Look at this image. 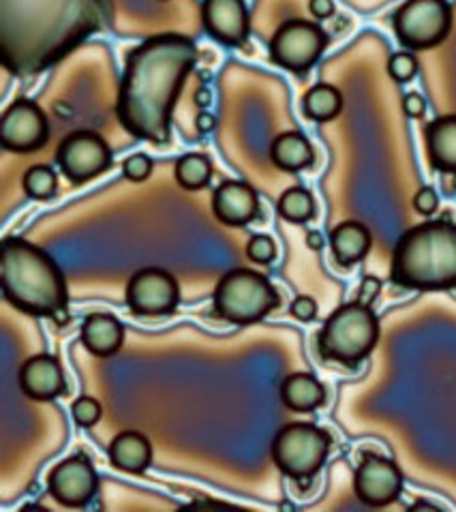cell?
<instances>
[{"mask_svg":"<svg viewBox=\"0 0 456 512\" xmlns=\"http://www.w3.org/2000/svg\"><path fill=\"white\" fill-rule=\"evenodd\" d=\"M195 63L197 48L185 35L148 37L129 52L116 101L127 133L155 146L170 142L176 101Z\"/></svg>","mask_w":456,"mask_h":512,"instance_id":"obj_1","label":"cell"},{"mask_svg":"<svg viewBox=\"0 0 456 512\" xmlns=\"http://www.w3.org/2000/svg\"><path fill=\"white\" fill-rule=\"evenodd\" d=\"M424 138L431 168L442 174H456V114L435 118L424 131Z\"/></svg>","mask_w":456,"mask_h":512,"instance_id":"obj_18","label":"cell"},{"mask_svg":"<svg viewBox=\"0 0 456 512\" xmlns=\"http://www.w3.org/2000/svg\"><path fill=\"white\" fill-rule=\"evenodd\" d=\"M302 110L315 123H330L343 110V95L330 84H315L302 97Z\"/></svg>","mask_w":456,"mask_h":512,"instance_id":"obj_23","label":"cell"},{"mask_svg":"<svg viewBox=\"0 0 456 512\" xmlns=\"http://www.w3.org/2000/svg\"><path fill=\"white\" fill-rule=\"evenodd\" d=\"M82 343L99 358L114 356L125 343V326L110 313H90L82 324Z\"/></svg>","mask_w":456,"mask_h":512,"instance_id":"obj_17","label":"cell"},{"mask_svg":"<svg viewBox=\"0 0 456 512\" xmlns=\"http://www.w3.org/2000/svg\"><path fill=\"white\" fill-rule=\"evenodd\" d=\"M401 105H403L405 116L412 118V120H418V118L427 114V101H424V97L420 93H407L403 97Z\"/></svg>","mask_w":456,"mask_h":512,"instance_id":"obj_34","label":"cell"},{"mask_svg":"<svg viewBox=\"0 0 456 512\" xmlns=\"http://www.w3.org/2000/svg\"><path fill=\"white\" fill-rule=\"evenodd\" d=\"M281 305L275 285L249 268H236L223 275L212 294V307L221 320L249 326L262 322Z\"/></svg>","mask_w":456,"mask_h":512,"instance_id":"obj_5","label":"cell"},{"mask_svg":"<svg viewBox=\"0 0 456 512\" xmlns=\"http://www.w3.org/2000/svg\"><path fill=\"white\" fill-rule=\"evenodd\" d=\"M50 495L67 508H82L93 502L99 491V476L88 457L75 455L54 465L48 476Z\"/></svg>","mask_w":456,"mask_h":512,"instance_id":"obj_13","label":"cell"},{"mask_svg":"<svg viewBox=\"0 0 456 512\" xmlns=\"http://www.w3.org/2000/svg\"><path fill=\"white\" fill-rule=\"evenodd\" d=\"M277 210L285 221L302 225V223H309L315 217V200L307 189L294 187V189L283 191Z\"/></svg>","mask_w":456,"mask_h":512,"instance_id":"obj_25","label":"cell"},{"mask_svg":"<svg viewBox=\"0 0 456 512\" xmlns=\"http://www.w3.org/2000/svg\"><path fill=\"white\" fill-rule=\"evenodd\" d=\"M180 303V288L172 273L163 268H144L127 283V305L142 318L172 315Z\"/></svg>","mask_w":456,"mask_h":512,"instance_id":"obj_10","label":"cell"},{"mask_svg":"<svg viewBox=\"0 0 456 512\" xmlns=\"http://www.w3.org/2000/svg\"><path fill=\"white\" fill-rule=\"evenodd\" d=\"M22 187L28 198L50 200L58 187L56 172L50 168V165H33V168H28V172L24 174Z\"/></svg>","mask_w":456,"mask_h":512,"instance_id":"obj_26","label":"cell"},{"mask_svg":"<svg viewBox=\"0 0 456 512\" xmlns=\"http://www.w3.org/2000/svg\"><path fill=\"white\" fill-rule=\"evenodd\" d=\"M390 279L403 290L456 288V223L437 219L407 230L392 253Z\"/></svg>","mask_w":456,"mask_h":512,"instance_id":"obj_3","label":"cell"},{"mask_svg":"<svg viewBox=\"0 0 456 512\" xmlns=\"http://www.w3.org/2000/svg\"><path fill=\"white\" fill-rule=\"evenodd\" d=\"M379 292H382V281H379V279L373 277V275H367V277L362 279V283H360L358 300H360V303H364V305H371V307H373V303L377 300Z\"/></svg>","mask_w":456,"mask_h":512,"instance_id":"obj_33","label":"cell"},{"mask_svg":"<svg viewBox=\"0 0 456 512\" xmlns=\"http://www.w3.org/2000/svg\"><path fill=\"white\" fill-rule=\"evenodd\" d=\"M330 433L313 423H290L272 440L270 455L281 474L296 483H311L330 455Z\"/></svg>","mask_w":456,"mask_h":512,"instance_id":"obj_6","label":"cell"},{"mask_svg":"<svg viewBox=\"0 0 456 512\" xmlns=\"http://www.w3.org/2000/svg\"><path fill=\"white\" fill-rule=\"evenodd\" d=\"M48 116L30 99H15L0 118V142L13 153H35L48 144Z\"/></svg>","mask_w":456,"mask_h":512,"instance_id":"obj_12","label":"cell"},{"mask_svg":"<svg viewBox=\"0 0 456 512\" xmlns=\"http://www.w3.org/2000/svg\"><path fill=\"white\" fill-rule=\"evenodd\" d=\"M0 281L7 303L18 311L35 318H52L56 326L71 322L67 279L48 251L18 236L5 238Z\"/></svg>","mask_w":456,"mask_h":512,"instance_id":"obj_2","label":"cell"},{"mask_svg":"<svg viewBox=\"0 0 456 512\" xmlns=\"http://www.w3.org/2000/svg\"><path fill=\"white\" fill-rule=\"evenodd\" d=\"M101 414H103V408L95 397H80L71 405V416L75 420V425H80L84 429L95 427L101 420Z\"/></svg>","mask_w":456,"mask_h":512,"instance_id":"obj_28","label":"cell"},{"mask_svg":"<svg viewBox=\"0 0 456 512\" xmlns=\"http://www.w3.org/2000/svg\"><path fill=\"white\" fill-rule=\"evenodd\" d=\"M202 24L212 39L230 48L245 45L251 30L245 0H204Z\"/></svg>","mask_w":456,"mask_h":512,"instance_id":"obj_14","label":"cell"},{"mask_svg":"<svg viewBox=\"0 0 456 512\" xmlns=\"http://www.w3.org/2000/svg\"><path fill=\"white\" fill-rule=\"evenodd\" d=\"M212 210L223 225L245 228L260 215V198L245 180H223L212 195Z\"/></svg>","mask_w":456,"mask_h":512,"instance_id":"obj_15","label":"cell"},{"mask_svg":"<svg viewBox=\"0 0 456 512\" xmlns=\"http://www.w3.org/2000/svg\"><path fill=\"white\" fill-rule=\"evenodd\" d=\"M403 483L399 465L377 453H364L354 474L356 498L371 508H384L397 502L403 493Z\"/></svg>","mask_w":456,"mask_h":512,"instance_id":"obj_11","label":"cell"},{"mask_svg":"<svg viewBox=\"0 0 456 512\" xmlns=\"http://www.w3.org/2000/svg\"><path fill=\"white\" fill-rule=\"evenodd\" d=\"M444 187L448 193L456 191V174H444Z\"/></svg>","mask_w":456,"mask_h":512,"instance_id":"obj_39","label":"cell"},{"mask_svg":"<svg viewBox=\"0 0 456 512\" xmlns=\"http://www.w3.org/2000/svg\"><path fill=\"white\" fill-rule=\"evenodd\" d=\"M281 399L287 410L307 414L326 403V388L311 373H292L283 380Z\"/></svg>","mask_w":456,"mask_h":512,"instance_id":"obj_21","label":"cell"},{"mask_svg":"<svg viewBox=\"0 0 456 512\" xmlns=\"http://www.w3.org/2000/svg\"><path fill=\"white\" fill-rule=\"evenodd\" d=\"M152 168H155V163L148 155H131L123 161V174L131 183H144L150 178Z\"/></svg>","mask_w":456,"mask_h":512,"instance_id":"obj_30","label":"cell"},{"mask_svg":"<svg viewBox=\"0 0 456 512\" xmlns=\"http://www.w3.org/2000/svg\"><path fill=\"white\" fill-rule=\"evenodd\" d=\"M290 313L298 322H313L317 318V303L311 296H298L294 298Z\"/></svg>","mask_w":456,"mask_h":512,"instance_id":"obj_32","label":"cell"},{"mask_svg":"<svg viewBox=\"0 0 456 512\" xmlns=\"http://www.w3.org/2000/svg\"><path fill=\"white\" fill-rule=\"evenodd\" d=\"M20 388L33 401H54L60 395H65L67 380L58 358L50 354L28 358L20 369Z\"/></svg>","mask_w":456,"mask_h":512,"instance_id":"obj_16","label":"cell"},{"mask_svg":"<svg viewBox=\"0 0 456 512\" xmlns=\"http://www.w3.org/2000/svg\"><path fill=\"white\" fill-rule=\"evenodd\" d=\"M388 75L397 84L412 82L418 75V58L412 52H397L388 60Z\"/></svg>","mask_w":456,"mask_h":512,"instance_id":"obj_27","label":"cell"},{"mask_svg":"<svg viewBox=\"0 0 456 512\" xmlns=\"http://www.w3.org/2000/svg\"><path fill=\"white\" fill-rule=\"evenodd\" d=\"M247 258L255 264H270L277 258V245L275 240L266 234H257L249 240L247 245Z\"/></svg>","mask_w":456,"mask_h":512,"instance_id":"obj_29","label":"cell"},{"mask_svg":"<svg viewBox=\"0 0 456 512\" xmlns=\"http://www.w3.org/2000/svg\"><path fill=\"white\" fill-rule=\"evenodd\" d=\"M56 161L73 185H82L110 170L112 150L95 131H73L60 142Z\"/></svg>","mask_w":456,"mask_h":512,"instance_id":"obj_9","label":"cell"},{"mask_svg":"<svg viewBox=\"0 0 456 512\" xmlns=\"http://www.w3.org/2000/svg\"><path fill=\"white\" fill-rule=\"evenodd\" d=\"M392 26L407 50H429L450 35L452 7L448 0H407L394 13Z\"/></svg>","mask_w":456,"mask_h":512,"instance_id":"obj_7","label":"cell"},{"mask_svg":"<svg viewBox=\"0 0 456 512\" xmlns=\"http://www.w3.org/2000/svg\"><path fill=\"white\" fill-rule=\"evenodd\" d=\"M412 510H439V508L433 506V504H429V502H416V504L412 506Z\"/></svg>","mask_w":456,"mask_h":512,"instance_id":"obj_40","label":"cell"},{"mask_svg":"<svg viewBox=\"0 0 456 512\" xmlns=\"http://www.w3.org/2000/svg\"><path fill=\"white\" fill-rule=\"evenodd\" d=\"M324 236H322V232H317V230H311L309 234H307V247L309 249H313V251H322L324 249Z\"/></svg>","mask_w":456,"mask_h":512,"instance_id":"obj_37","label":"cell"},{"mask_svg":"<svg viewBox=\"0 0 456 512\" xmlns=\"http://www.w3.org/2000/svg\"><path fill=\"white\" fill-rule=\"evenodd\" d=\"M110 461L118 470L142 474L152 463V444L140 431L118 433L110 444Z\"/></svg>","mask_w":456,"mask_h":512,"instance_id":"obj_20","label":"cell"},{"mask_svg":"<svg viewBox=\"0 0 456 512\" xmlns=\"http://www.w3.org/2000/svg\"><path fill=\"white\" fill-rule=\"evenodd\" d=\"M195 127H197V131H200V133H210L212 129L217 127V118L212 116L210 112L202 110L200 114L195 116Z\"/></svg>","mask_w":456,"mask_h":512,"instance_id":"obj_36","label":"cell"},{"mask_svg":"<svg viewBox=\"0 0 456 512\" xmlns=\"http://www.w3.org/2000/svg\"><path fill=\"white\" fill-rule=\"evenodd\" d=\"M414 208L416 213L422 217H431L437 213L439 208V195L433 187H422L418 189V193L414 195Z\"/></svg>","mask_w":456,"mask_h":512,"instance_id":"obj_31","label":"cell"},{"mask_svg":"<svg viewBox=\"0 0 456 512\" xmlns=\"http://www.w3.org/2000/svg\"><path fill=\"white\" fill-rule=\"evenodd\" d=\"M326 48L328 35L322 26L309 20H287L270 39V60L285 71L302 75L315 67Z\"/></svg>","mask_w":456,"mask_h":512,"instance_id":"obj_8","label":"cell"},{"mask_svg":"<svg viewBox=\"0 0 456 512\" xmlns=\"http://www.w3.org/2000/svg\"><path fill=\"white\" fill-rule=\"evenodd\" d=\"M270 159L283 172H300L313 163L315 150L307 135L300 131H287L272 142Z\"/></svg>","mask_w":456,"mask_h":512,"instance_id":"obj_22","label":"cell"},{"mask_svg":"<svg viewBox=\"0 0 456 512\" xmlns=\"http://www.w3.org/2000/svg\"><path fill=\"white\" fill-rule=\"evenodd\" d=\"M174 174H176V180L182 189L200 191V189L208 187V183H210L212 165H210L208 157L191 153V155H185L176 161Z\"/></svg>","mask_w":456,"mask_h":512,"instance_id":"obj_24","label":"cell"},{"mask_svg":"<svg viewBox=\"0 0 456 512\" xmlns=\"http://www.w3.org/2000/svg\"><path fill=\"white\" fill-rule=\"evenodd\" d=\"M379 320L371 305L360 300L332 311L317 333V352L328 363L354 369L367 360L379 341Z\"/></svg>","mask_w":456,"mask_h":512,"instance_id":"obj_4","label":"cell"},{"mask_svg":"<svg viewBox=\"0 0 456 512\" xmlns=\"http://www.w3.org/2000/svg\"><path fill=\"white\" fill-rule=\"evenodd\" d=\"M373 245L369 228L360 221H343L330 232V249L341 266H356L367 258Z\"/></svg>","mask_w":456,"mask_h":512,"instance_id":"obj_19","label":"cell"},{"mask_svg":"<svg viewBox=\"0 0 456 512\" xmlns=\"http://www.w3.org/2000/svg\"><path fill=\"white\" fill-rule=\"evenodd\" d=\"M309 11L315 20H328L334 15V0H309Z\"/></svg>","mask_w":456,"mask_h":512,"instance_id":"obj_35","label":"cell"},{"mask_svg":"<svg viewBox=\"0 0 456 512\" xmlns=\"http://www.w3.org/2000/svg\"><path fill=\"white\" fill-rule=\"evenodd\" d=\"M193 101H195V105H200V108H206V105H210V103H212V93H210V88H206V86L197 88V90H195V97H193Z\"/></svg>","mask_w":456,"mask_h":512,"instance_id":"obj_38","label":"cell"}]
</instances>
